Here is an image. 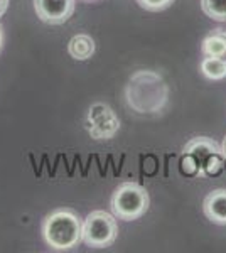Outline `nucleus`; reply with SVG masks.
I'll return each mask as SVG.
<instances>
[{
  "label": "nucleus",
  "mask_w": 226,
  "mask_h": 253,
  "mask_svg": "<svg viewBox=\"0 0 226 253\" xmlns=\"http://www.w3.org/2000/svg\"><path fill=\"white\" fill-rule=\"evenodd\" d=\"M43 236L54 250H73L83 242V221L75 211L56 210L44 219Z\"/></svg>",
  "instance_id": "f257e3e1"
},
{
  "label": "nucleus",
  "mask_w": 226,
  "mask_h": 253,
  "mask_svg": "<svg viewBox=\"0 0 226 253\" xmlns=\"http://www.w3.org/2000/svg\"><path fill=\"white\" fill-rule=\"evenodd\" d=\"M225 161L221 147L209 137H194L184 145L182 166L201 177L220 172Z\"/></svg>",
  "instance_id": "f03ea898"
},
{
  "label": "nucleus",
  "mask_w": 226,
  "mask_h": 253,
  "mask_svg": "<svg viewBox=\"0 0 226 253\" xmlns=\"http://www.w3.org/2000/svg\"><path fill=\"white\" fill-rule=\"evenodd\" d=\"M149 193L137 182H123L112 194V213L123 221H134L149 210Z\"/></svg>",
  "instance_id": "7ed1b4c3"
},
{
  "label": "nucleus",
  "mask_w": 226,
  "mask_h": 253,
  "mask_svg": "<svg viewBox=\"0 0 226 253\" xmlns=\"http://www.w3.org/2000/svg\"><path fill=\"white\" fill-rule=\"evenodd\" d=\"M118 236L115 214L106 211H91L83 221V243L91 248H108Z\"/></svg>",
  "instance_id": "20e7f679"
},
{
  "label": "nucleus",
  "mask_w": 226,
  "mask_h": 253,
  "mask_svg": "<svg viewBox=\"0 0 226 253\" xmlns=\"http://www.w3.org/2000/svg\"><path fill=\"white\" fill-rule=\"evenodd\" d=\"M85 128L94 140H110L120 128V120L108 105L94 103L88 110Z\"/></svg>",
  "instance_id": "39448f33"
},
{
  "label": "nucleus",
  "mask_w": 226,
  "mask_h": 253,
  "mask_svg": "<svg viewBox=\"0 0 226 253\" xmlns=\"http://www.w3.org/2000/svg\"><path fill=\"white\" fill-rule=\"evenodd\" d=\"M76 0H34L38 17L49 26H61L75 12Z\"/></svg>",
  "instance_id": "423d86ee"
},
{
  "label": "nucleus",
  "mask_w": 226,
  "mask_h": 253,
  "mask_svg": "<svg viewBox=\"0 0 226 253\" xmlns=\"http://www.w3.org/2000/svg\"><path fill=\"white\" fill-rule=\"evenodd\" d=\"M203 210L209 221L216 224H226V189L211 191L204 198Z\"/></svg>",
  "instance_id": "0eeeda50"
},
{
  "label": "nucleus",
  "mask_w": 226,
  "mask_h": 253,
  "mask_svg": "<svg viewBox=\"0 0 226 253\" xmlns=\"http://www.w3.org/2000/svg\"><path fill=\"white\" fill-rule=\"evenodd\" d=\"M68 52L73 59L78 61L90 59L94 54V41L88 34H78L69 41Z\"/></svg>",
  "instance_id": "6e6552de"
},
{
  "label": "nucleus",
  "mask_w": 226,
  "mask_h": 253,
  "mask_svg": "<svg viewBox=\"0 0 226 253\" xmlns=\"http://www.w3.org/2000/svg\"><path fill=\"white\" fill-rule=\"evenodd\" d=\"M201 51H203L204 56L226 59V32L221 29L213 31L211 34L204 38Z\"/></svg>",
  "instance_id": "1a4fd4ad"
},
{
  "label": "nucleus",
  "mask_w": 226,
  "mask_h": 253,
  "mask_svg": "<svg viewBox=\"0 0 226 253\" xmlns=\"http://www.w3.org/2000/svg\"><path fill=\"white\" fill-rule=\"evenodd\" d=\"M201 73L211 81H220L226 78V59L206 56L201 61Z\"/></svg>",
  "instance_id": "9d476101"
},
{
  "label": "nucleus",
  "mask_w": 226,
  "mask_h": 253,
  "mask_svg": "<svg viewBox=\"0 0 226 253\" xmlns=\"http://www.w3.org/2000/svg\"><path fill=\"white\" fill-rule=\"evenodd\" d=\"M201 9L209 19L226 22V0H201Z\"/></svg>",
  "instance_id": "9b49d317"
},
{
  "label": "nucleus",
  "mask_w": 226,
  "mask_h": 253,
  "mask_svg": "<svg viewBox=\"0 0 226 253\" xmlns=\"http://www.w3.org/2000/svg\"><path fill=\"white\" fill-rule=\"evenodd\" d=\"M137 3L142 9L149 12H160L169 9L172 3H174V0H137Z\"/></svg>",
  "instance_id": "f8f14e48"
},
{
  "label": "nucleus",
  "mask_w": 226,
  "mask_h": 253,
  "mask_svg": "<svg viewBox=\"0 0 226 253\" xmlns=\"http://www.w3.org/2000/svg\"><path fill=\"white\" fill-rule=\"evenodd\" d=\"M7 7H9V0H0V17L5 14Z\"/></svg>",
  "instance_id": "ddd939ff"
},
{
  "label": "nucleus",
  "mask_w": 226,
  "mask_h": 253,
  "mask_svg": "<svg viewBox=\"0 0 226 253\" xmlns=\"http://www.w3.org/2000/svg\"><path fill=\"white\" fill-rule=\"evenodd\" d=\"M221 150H223V156L226 159V137L223 138V144H221Z\"/></svg>",
  "instance_id": "4468645a"
},
{
  "label": "nucleus",
  "mask_w": 226,
  "mask_h": 253,
  "mask_svg": "<svg viewBox=\"0 0 226 253\" xmlns=\"http://www.w3.org/2000/svg\"><path fill=\"white\" fill-rule=\"evenodd\" d=\"M0 46H2V29H0Z\"/></svg>",
  "instance_id": "2eb2a0df"
}]
</instances>
